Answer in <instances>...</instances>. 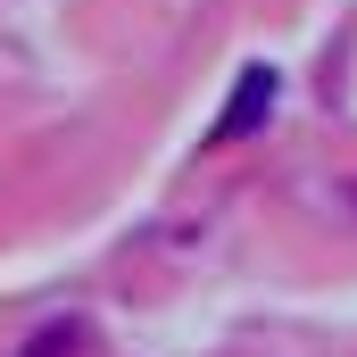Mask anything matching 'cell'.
I'll return each mask as SVG.
<instances>
[{"instance_id": "6da1fadb", "label": "cell", "mask_w": 357, "mask_h": 357, "mask_svg": "<svg viewBox=\"0 0 357 357\" xmlns=\"http://www.w3.org/2000/svg\"><path fill=\"white\" fill-rule=\"evenodd\" d=\"M274 67H241V84H233V100L216 108V125H208V142H241V133H258L266 125V108H274Z\"/></svg>"}, {"instance_id": "7a4b0ae2", "label": "cell", "mask_w": 357, "mask_h": 357, "mask_svg": "<svg viewBox=\"0 0 357 357\" xmlns=\"http://www.w3.org/2000/svg\"><path fill=\"white\" fill-rule=\"evenodd\" d=\"M67 349H75V324H50V333H33L25 357H67Z\"/></svg>"}]
</instances>
